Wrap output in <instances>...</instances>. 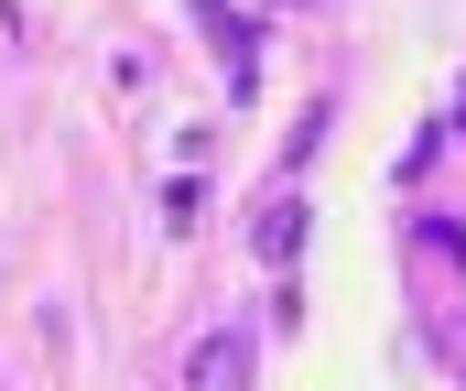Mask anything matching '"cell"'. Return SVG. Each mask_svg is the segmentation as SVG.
I'll list each match as a JSON object with an SVG mask.
<instances>
[{"mask_svg": "<svg viewBox=\"0 0 466 391\" xmlns=\"http://www.w3.org/2000/svg\"><path fill=\"white\" fill-rule=\"evenodd\" d=\"M185 391H249V337L238 326H207L185 348Z\"/></svg>", "mask_w": 466, "mask_h": 391, "instance_id": "6da1fadb", "label": "cell"}, {"mask_svg": "<svg viewBox=\"0 0 466 391\" xmlns=\"http://www.w3.org/2000/svg\"><path fill=\"white\" fill-rule=\"evenodd\" d=\"M304 229H315V218H304L293 185H271V196L249 207V251H260V261H293V251H304Z\"/></svg>", "mask_w": 466, "mask_h": 391, "instance_id": "7a4b0ae2", "label": "cell"}, {"mask_svg": "<svg viewBox=\"0 0 466 391\" xmlns=\"http://www.w3.org/2000/svg\"><path fill=\"white\" fill-rule=\"evenodd\" d=\"M196 22H207V33L228 44V87H249V77H260V44H249V22H238L228 0H196Z\"/></svg>", "mask_w": 466, "mask_h": 391, "instance_id": "3957f363", "label": "cell"}, {"mask_svg": "<svg viewBox=\"0 0 466 391\" xmlns=\"http://www.w3.org/2000/svg\"><path fill=\"white\" fill-rule=\"evenodd\" d=\"M456 130H466V98H456Z\"/></svg>", "mask_w": 466, "mask_h": 391, "instance_id": "277c9868", "label": "cell"}]
</instances>
